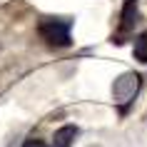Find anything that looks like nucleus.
<instances>
[{"instance_id":"nucleus-1","label":"nucleus","mask_w":147,"mask_h":147,"mask_svg":"<svg viewBox=\"0 0 147 147\" xmlns=\"http://www.w3.org/2000/svg\"><path fill=\"white\" fill-rule=\"evenodd\" d=\"M38 35L47 47L62 50L72 45V20L70 18H55L45 15L38 20Z\"/></svg>"},{"instance_id":"nucleus-2","label":"nucleus","mask_w":147,"mask_h":147,"mask_svg":"<svg viewBox=\"0 0 147 147\" xmlns=\"http://www.w3.org/2000/svg\"><path fill=\"white\" fill-rule=\"evenodd\" d=\"M140 85H142V78H140V72H135V70L122 72L120 78H115V82H112V100H115V105L120 107L122 115L130 110L132 100L137 97Z\"/></svg>"},{"instance_id":"nucleus-3","label":"nucleus","mask_w":147,"mask_h":147,"mask_svg":"<svg viewBox=\"0 0 147 147\" xmlns=\"http://www.w3.org/2000/svg\"><path fill=\"white\" fill-rule=\"evenodd\" d=\"M140 23V8H137V0H125L122 10H120V25H117V32L112 35V42L122 45L125 38L135 32V25Z\"/></svg>"},{"instance_id":"nucleus-4","label":"nucleus","mask_w":147,"mask_h":147,"mask_svg":"<svg viewBox=\"0 0 147 147\" xmlns=\"http://www.w3.org/2000/svg\"><path fill=\"white\" fill-rule=\"evenodd\" d=\"M78 135H80V130L75 127V125H62V127L55 130L50 147H72V142H75Z\"/></svg>"},{"instance_id":"nucleus-5","label":"nucleus","mask_w":147,"mask_h":147,"mask_svg":"<svg viewBox=\"0 0 147 147\" xmlns=\"http://www.w3.org/2000/svg\"><path fill=\"white\" fill-rule=\"evenodd\" d=\"M132 53H135V60H140L142 65H147V30H142L137 38H135Z\"/></svg>"},{"instance_id":"nucleus-6","label":"nucleus","mask_w":147,"mask_h":147,"mask_svg":"<svg viewBox=\"0 0 147 147\" xmlns=\"http://www.w3.org/2000/svg\"><path fill=\"white\" fill-rule=\"evenodd\" d=\"M23 147H50V145H47V142H42V140H35V137H30V140H28V142H25Z\"/></svg>"},{"instance_id":"nucleus-7","label":"nucleus","mask_w":147,"mask_h":147,"mask_svg":"<svg viewBox=\"0 0 147 147\" xmlns=\"http://www.w3.org/2000/svg\"><path fill=\"white\" fill-rule=\"evenodd\" d=\"M87 147H100V145H87Z\"/></svg>"}]
</instances>
